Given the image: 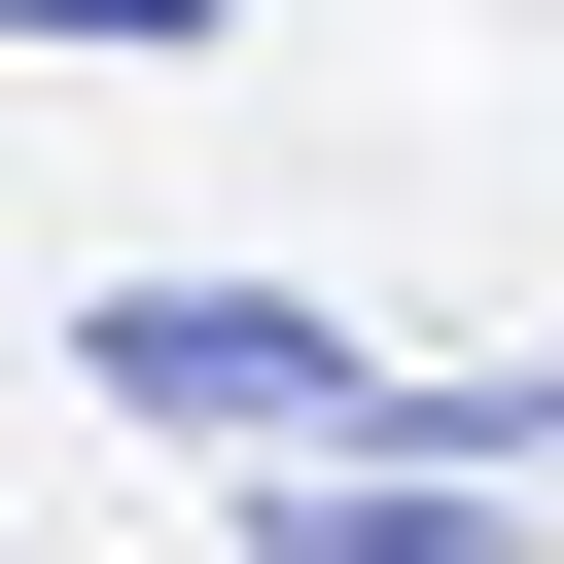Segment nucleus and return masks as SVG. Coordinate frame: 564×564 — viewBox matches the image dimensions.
I'll return each instance as SVG.
<instances>
[{
    "label": "nucleus",
    "mask_w": 564,
    "mask_h": 564,
    "mask_svg": "<svg viewBox=\"0 0 564 564\" xmlns=\"http://www.w3.org/2000/svg\"><path fill=\"white\" fill-rule=\"evenodd\" d=\"M35 70H176V35H247V0H0Z\"/></svg>",
    "instance_id": "7ed1b4c3"
},
{
    "label": "nucleus",
    "mask_w": 564,
    "mask_h": 564,
    "mask_svg": "<svg viewBox=\"0 0 564 564\" xmlns=\"http://www.w3.org/2000/svg\"><path fill=\"white\" fill-rule=\"evenodd\" d=\"M564 458V388H423L352 458H247V564H494V494Z\"/></svg>",
    "instance_id": "f03ea898"
},
{
    "label": "nucleus",
    "mask_w": 564,
    "mask_h": 564,
    "mask_svg": "<svg viewBox=\"0 0 564 564\" xmlns=\"http://www.w3.org/2000/svg\"><path fill=\"white\" fill-rule=\"evenodd\" d=\"M70 352H106L141 423H212V458H352V423H423V388H388V352H352L317 282H106Z\"/></svg>",
    "instance_id": "f257e3e1"
}]
</instances>
